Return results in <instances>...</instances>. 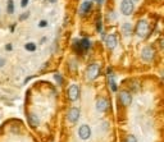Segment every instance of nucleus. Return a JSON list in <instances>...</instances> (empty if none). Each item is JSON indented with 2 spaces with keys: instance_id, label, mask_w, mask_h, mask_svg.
Segmentation results:
<instances>
[{
  "instance_id": "nucleus-8",
  "label": "nucleus",
  "mask_w": 164,
  "mask_h": 142,
  "mask_svg": "<svg viewBox=\"0 0 164 142\" xmlns=\"http://www.w3.org/2000/svg\"><path fill=\"white\" fill-rule=\"evenodd\" d=\"M97 74H99V65L95 64V63H94V64H90V65L87 67V70H86L87 78L91 81V80H94V78H96Z\"/></svg>"
},
{
  "instance_id": "nucleus-15",
  "label": "nucleus",
  "mask_w": 164,
  "mask_h": 142,
  "mask_svg": "<svg viewBox=\"0 0 164 142\" xmlns=\"http://www.w3.org/2000/svg\"><path fill=\"white\" fill-rule=\"evenodd\" d=\"M73 47H74V50H76L78 54H82V53H83L80 40H73Z\"/></svg>"
},
{
  "instance_id": "nucleus-22",
  "label": "nucleus",
  "mask_w": 164,
  "mask_h": 142,
  "mask_svg": "<svg viewBox=\"0 0 164 142\" xmlns=\"http://www.w3.org/2000/svg\"><path fill=\"white\" fill-rule=\"evenodd\" d=\"M54 78H55L56 81H58V83H59V84H62V83H63V78H62L59 74H55V76H54Z\"/></svg>"
},
{
  "instance_id": "nucleus-20",
  "label": "nucleus",
  "mask_w": 164,
  "mask_h": 142,
  "mask_svg": "<svg viewBox=\"0 0 164 142\" xmlns=\"http://www.w3.org/2000/svg\"><path fill=\"white\" fill-rule=\"evenodd\" d=\"M46 26H48V21H45V19H42V21L39 22V27L40 28H45Z\"/></svg>"
},
{
  "instance_id": "nucleus-1",
  "label": "nucleus",
  "mask_w": 164,
  "mask_h": 142,
  "mask_svg": "<svg viewBox=\"0 0 164 142\" xmlns=\"http://www.w3.org/2000/svg\"><path fill=\"white\" fill-rule=\"evenodd\" d=\"M133 2L132 0H122V3H120V12L124 16H130V14L133 12Z\"/></svg>"
},
{
  "instance_id": "nucleus-28",
  "label": "nucleus",
  "mask_w": 164,
  "mask_h": 142,
  "mask_svg": "<svg viewBox=\"0 0 164 142\" xmlns=\"http://www.w3.org/2000/svg\"><path fill=\"white\" fill-rule=\"evenodd\" d=\"M96 2H97V4H103V3H104V0H96Z\"/></svg>"
},
{
  "instance_id": "nucleus-9",
  "label": "nucleus",
  "mask_w": 164,
  "mask_h": 142,
  "mask_svg": "<svg viewBox=\"0 0 164 142\" xmlns=\"http://www.w3.org/2000/svg\"><path fill=\"white\" fill-rule=\"evenodd\" d=\"M67 117H68V120L72 124L77 123V120L80 119V109H78V108H71L69 111H68V114H67Z\"/></svg>"
},
{
  "instance_id": "nucleus-27",
  "label": "nucleus",
  "mask_w": 164,
  "mask_h": 142,
  "mask_svg": "<svg viewBox=\"0 0 164 142\" xmlns=\"http://www.w3.org/2000/svg\"><path fill=\"white\" fill-rule=\"evenodd\" d=\"M48 2H49V3H51V4H54V3L58 2V0H48Z\"/></svg>"
},
{
  "instance_id": "nucleus-4",
  "label": "nucleus",
  "mask_w": 164,
  "mask_h": 142,
  "mask_svg": "<svg viewBox=\"0 0 164 142\" xmlns=\"http://www.w3.org/2000/svg\"><path fill=\"white\" fill-rule=\"evenodd\" d=\"M154 54H155L154 49L151 46H145L141 51V56H142V59H144V62H151L154 58Z\"/></svg>"
},
{
  "instance_id": "nucleus-7",
  "label": "nucleus",
  "mask_w": 164,
  "mask_h": 142,
  "mask_svg": "<svg viewBox=\"0 0 164 142\" xmlns=\"http://www.w3.org/2000/svg\"><path fill=\"white\" fill-rule=\"evenodd\" d=\"M109 109V103L106 99L104 97H99L97 101H96V110L99 113H105L106 110Z\"/></svg>"
},
{
  "instance_id": "nucleus-10",
  "label": "nucleus",
  "mask_w": 164,
  "mask_h": 142,
  "mask_svg": "<svg viewBox=\"0 0 164 142\" xmlns=\"http://www.w3.org/2000/svg\"><path fill=\"white\" fill-rule=\"evenodd\" d=\"M105 44H106V46H108L109 49H114V47H116V45H117V36L114 33L109 35V36L106 37V40H105Z\"/></svg>"
},
{
  "instance_id": "nucleus-26",
  "label": "nucleus",
  "mask_w": 164,
  "mask_h": 142,
  "mask_svg": "<svg viewBox=\"0 0 164 142\" xmlns=\"http://www.w3.org/2000/svg\"><path fill=\"white\" fill-rule=\"evenodd\" d=\"M28 14H30V13H25V14H23V16H22V17H21L19 19H21V21H22V19H26V18L28 17Z\"/></svg>"
},
{
  "instance_id": "nucleus-3",
  "label": "nucleus",
  "mask_w": 164,
  "mask_h": 142,
  "mask_svg": "<svg viewBox=\"0 0 164 142\" xmlns=\"http://www.w3.org/2000/svg\"><path fill=\"white\" fill-rule=\"evenodd\" d=\"M68 99L71 101H76L78 100V97H80V87L77 86V84H72L69 88H68Z\"/></svg>"
},
{
  "instance_id": "nucleus-11",
  "label": "nucleus",
  "mask_w": 164,
  "mask_h": 142,
  "mask_svg": "<svg viewBox=\"0 0 164 142\" xmlns=\"http://www.w3.org/2000/svg\"><path fill=\"white\" fill-rule=\"evenodd\" d=\"M39 123H40V120H39V117L36 114H30L28 115V124H30L32 128H37Z\"/></svg>"
},
{
  "instance_id": "nucleus-6",
  "label": "nucleus",
  "mask_w": 164,
  "mask_h": 142,
  "mask_svg": "<svg viewBox=\"0 0 164 142\" xmlns=\"http://www.w3.org/2000/svg\"><path fill=\"white\" fill-rule=\"evenodd\" d=\"M119 101L123 106H130L132 103V96L130 92L127 91H120L119 92Z\"/></svg>"
},
{
  "instance_id": "nucleus-19",
  "label": "nucleus",
  "mask_w": 164,
  "mask_h": 142,
  "mask_svg": "<svg viewBox=\"0 0 164 142\" xmlns=\"http://www.w3.org/2000/svg\"><path fill=\"white\" fill-rule=\"evenodd\" d=\"M124 142H137V140H136V137H135L133 134H128V136L126 137Z\"/></svg>"
},
{
  "instance_id": "nucleus-17",
  "label": "nucleus",
  "mask_w": 164,
  "mask_h": 142,
  "mask_svg": "<svg viewBox=\"0 0 164 142\" xmlns=\"http://www.w3.org/2000/svg\"><path fill=\"white\" fill-rule=\"evenodd\" d=\"M25 49L27 51H35L36 50V44H33V42H27L25 45Z\"/></svg>"
},
{
  "instance_id": "nucleus-29",
  "label": "nucleus",
  "mask_w": 164,
  "mask_h": 142,
  "mask_svg": "<svg viewBox=\"0 0 164 142\" xmlns=\"http://www.w3.org/2000/svg\"><path fill=\"white\" fill-rule=\"evenodd\" d=\"M132 2H139V0H132Z\"/></svg>"
},
{
  "instance_id": "nucleus-16",
  "label": "nucleus",
  "mask_w": 164,
  "mask_h": 142,
  "mask_svg": "<svg viewBox=\"0 0 164 142\" xmlns=\"http://www.w3.org/2000/svg\"><path fill=\"white\" fill-rule=\"evenodd\" d=\"M6 12H8V14L14 13V2L13 0H8V3H6Z\"/></svg>"
},
{
  "instance_id": "nucleus-2",
  "label": "nucleus",
  "mask_w": 164,
  "mask_h": 142,
  "mask_svg": "<svg viewBox=\"0 0 164 142\" xmlns=\"http://www.w3.org/2000/svg\"><path fill=\"white\" fill-rule=\"evenodd\" d=\"M135 31H136L139 37H144L146 35V32H147V23H146V21H144V19L139 21L137 24H136V30H135Z\"/></svg>"
},
{
  "instance_id": "nucleus-23",
  "label": "nucleus",
  "mask_w": 164,
  "mask_h": 142,
  "mask_svg": "<svg viewBox=\"0 0 164 142\" xmlns=\"http://www.w3.org/2000/svg\"><path fill=\"white\" fill-rule=\"evenodd\" d=\"M5 50H6V51H12V50H13V45H12V44H6V45H5Z\"/></svg>"
},
{
  "instance_id": "nucleus-14",
  "label": "nucleus",
  "mask_w": 164,
  "mask_h": 142,
  "mask_svg": "<svg viewBox=\"0 0 164 142\" xmlns=\"http://www.w3.org/2000/svg\"><path fill=\"white\" fill-rule=\"evenodd\" d=\"M108 80H109V86H110V90H112L113 92H116V91H117V83L114 82V76L109 73V78H108Z\"/></svg>"
},
{
  "instance_id": "nucleus-12",
  "label": "nucleus",
  "mask_w": 164,
  "mask_h": 142,
  "mask_svg": "<svg viewBox=\"0 0 164 142\" xmlns=\"http://www.w3.org/2000/svg\"><path fill=\"white\" fill-rule=\"evenodd\" d=\"M92 8V3L89 2V0H86V2H83L82 5H81V14H87Z\"/></svg>"
},
{
  "instance_id": "nucleus-24",
  "label": "nucleus",
  "mask_w": 164,
  "mask_h": 142,
  "mask_svg": "<svg viewBox=\"0 0 164 142\" xmlns=\"http://www.w3.org/2000/svg\"><path fill=\"white\" fill-rule=\"evenodd\" d=\"M28 2H30V0H21V6H23V8H26L27 4H28Z\"/></svg>"
},
{
  "instance_id": "nucleus-18",
  "label": "nucleus",
  "mask_w": 164,
  "mask_h": 142,
  "mask_svg": "<svg viewBox=\"0 0 164 142\" xmlns=\"http://www.w3.org/2000/svg\"><path fill=\"white\" fill-rule=\"evenodd\" d=\"M122 30H123V32H124L126 35H130V31H131V26L128 24V23H126V24H123Z\"/></svg>"
},
{
  "instance_id": "nucleus-5",
  "label": "nucleus",
  "mask_w": 164,
  "mask_h": 142,
  "mask_svg": "<svg viewBox=\"0 0 164 142\" xmlns=\"http://www.w3.org/2000/svg\"><path fill=\"white\" fill-rule=\"evenodd\" d=\"M91 136V129H90V127L87 124H82L80 128H78V137H80L81 140H89Z\"/></svg>"
},
{
  "instance_id": "nucleus-13",
  "label": "nucleus",
  "mask_w": 164,
  "mask_h": 142,
  "mask_svg": "<svg viewBox=\"0 0 164 142\" xmlns=\"http://www.w3.org/2000/svg\"><path fill=\"white\" fill-rule=\"evenodd\" d=\"M80 42H81V46H82V50L83 51H87L89 49H90V46H91V42H90L89 39H82Z\"/></svg>"
},
{
  "instance_id": "nucleus-21",
  "label": "nucleus",
  "mask_w": 164,
  "mask_h": 142,
  "mask_svg": "<svg viewBox=\"0 0 164 142\" xmlns=\"http://www.w3.org/2000/svg\"><path fill=\"white\" fill-rule=\"evenodd\" d=\"M130 88H131L132 91H137V90H139V86H137V83H136V82H132V81H131V86H130Z\"/></svg>"
},
{
  "instance_id": "nucleus-25",
  "label": "nucleus",
  "mask_w": 164,
  "mask_h": 142,
  "mask_svg": "<svg viewBox=\"0 0 164 142\" xmlns=\"http://www.w3.org/2000/svg\"><path fill=\"white\" fill-rule=\"evenodd\" d=\"M4 65H5V59L0 58V67H4Z\"/></svg>"
}]
</instances>
